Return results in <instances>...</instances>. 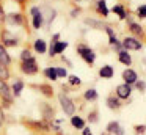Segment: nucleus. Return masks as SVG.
Returning a JSON list of instances; mask_svg holds the SVG:
<instances>
[{
	"label": "nucleus",
	"mask_w": 146,
	"mask_h": 135,
	"mask_svg": "<svg viewBox=\"0 0 146 135\" xmlns=\"http://www.w3.org/2000/svg\"><path fill=\"white\" fill-rule=\"evenodd\" d=\"M21 58H22V61H25V60H30V58H32V55H30L29 50H24L22 55H21Z\"/></svg>",
	"instance_id": "obj_26"
},
{
	"label": "nucleus",
	"mask_w": 146,
	"mask_h": 135,
	"mask_svg": "<svg viewBox=\"0 0 146 135\" xmlns=\"http://www.w3.org/2000/svg\"><path fill=\"white\" fill-rule=\"evenodd\" d=\"M3 121V113H2V108H0V122Z\"/></svg>",
	"instance_id": "obj_35"
},
{
	"label": "nucleus",
	"mask_w": 146,
	"mask_h": 135,
	"mask_svg": "<svg viewBox=\"0 0 146 135\" xmlns=\"http://www.w3.org/2000/svg\"><path fill=\"white\" fill-rule=\"evenodd\" d=\"M71 122H72V126H74L76 129H83V126H85L83 119H82V118H79V116H72Z\"/></svg>",
	"instance_id": "obj_16"
},
{
	"label": "nucleus",
	"mask_w": 146,
	"mask_h": 135,
	"mask_svg": "<svg viewBox=\"0 0 146 135\" xmlns=\"http://www.w3.org/2000/svg\"><path fill=\"white\" fill-rule=\"evenodd\" d=\"M46 75H47L50 80H57V71H55V68H47L46 69Z\"/></svg>",
	"instance_id": "obj_19"
},
{
	"label": "nucleus",
	"mask_w": 146,
	"mask_h": 135,
	"mask_svg": "<svg viewBox=\"0 0 146 135\" xmlns=\"http://www.w3.org/2000/svg\"><path fill=\"white\" fill-rule=\"evenodd\" d=\"M5 21V13H3V8H2V5H0V24Z\"/></svg>",
	"instance_id": "obj_31"
},
{
	"label": "nucleus",
	"mask_w": 146,
	"mask_h": 135,
	"mask_svg": "<svg viewBox=\"0 0 146 135\" xmlns=\"http://www.w3.org/2000/svg\"><path fill=\"white\" fill-rule=\"evenodd\" d=\"M22 82H16V83H14V86H13V91H14V94H16V96H19L21 94V91H22Z\"/></svg>",
	"instance_id": "obj_22"
},
{
	"label": "nucleus",
	"mask_w": 146,
	"mask_h": 135,
	"mask_svg": "<svg viewBox=\"0 0 146 135\" xmlns=\"http://www.w3.org/2000/svg\"><path fill=\"white\" fill-rule=\"evenodd\" d=\"M41 88L44 90V91H42L44 94H47V96H52V88H47V86H41Z\"/></svg>",
	"instance_id": "obj_30"
},
{
	"label": "nucleus",
	"mask_w": 146,
	"mask_h": 135,
	"mask_svg": "<svg viewBox=\"0 0 146 135\" xmlns=\"http://www.w3.org/2000/svg\"><path fill=\"white\" fill-rule=\"evenodd\" d=\"M102 135H110V134H108V132H105V134H102Z\"/></svg>",
	"instance_id": "obj_36"
},
{
	"label": "nucleus",
	"mask_w": 146,
	"mask_h": 135,
	"mask_svg": "<svg viewBox=\"0 0 146 135\" xmlns=\"http://www.w3.org/2000/svg\"><path fill=\"white\" fill-rule=\"evenodd\" d=\"M79 53L82 55V58L85 60L86 63H93V61H94V52H93L91 49H88V47L80 46L79 47Z\"/></svg>",
	"instance_id": "obj_3"
},
{
	"label": "nucleus",
	"mask_w": 146,
	"mask_h": 135,
	"mask_svg": "<svg viewBox=\"0 0 146 135\" xmlns=\"http://www.w3.org/2000/svg\"><path fill=\"white\" fill-rule=\"evenodd\" d=\"M130 30H132L135 35H141V27H140V25H137V24L130 25Z\"/></svg>",
	"instance_id": "obj_24"
},
{
	"label": "nucleus",
	"mask_w": 146,
	"mask_h": 135,
	"mask_svg": "<svg viewBox=\"0 0 146 135\" xmlns=\"http://www.w3.org/2000/svg\"><path fill=\"white\" fill-rule=\"evenodd\" d=\"M83 135H93V134L90 132V129H83Z\"/></svg>",
	"instance_id": "obj_33"
},
{
	"label": "nucleus",
	"mask_w": 146,
	"mask_h": 135,
	"mask_svg": "<svg viewBox=\"0 0 146 135\" xmlns=\"http://www.w3.org/2000/svg\"><path fill=\"white\" fill-rule=\"evenodd\" d=\"M58 99H60V104H61V107H63L64 113H66V115H69V116H72L74 112H76V107H74L72 100H71L68 96H64V94H60V97H58Z\"/></svg>",
	"instance_id": "obj_1"
},
{
	"label": "nucleus",
	"mask_w": 146,
	"mask_h": 135,
	"mask_svg": "<svg viewBox=\"0 0 146 135\" xmlns=\"http://www.w3.org/2000/svg\"><path fill=\"white\" fill-rule=\"evenodd\" d=\"M10 77V72H8V68L5 63L0 61V80H5V78Z\"/></svg>",
	"instance_id": "obj_13"
},
{
	"label": "nucleus",
	"mask_w": 146,
	"mask_h": 135,
	"mask_svg": "<svg viewBox=\"0 0 146 135\" xmlns=\"http://www.w3.org/2000/svg\"><path fill=\"white\" fill-rule=\"evenodd\" d=\"M145 126H135V130L138 132V134H143V132H145Z\"/></svg>",
	"instance_id": "obj_32"
},
{
	"label": "nucleus",
	"mask_w": 146,
	"mask_h": 135,
	"mask_svg": "<svg viewBox=\"0 0 146 135\" xmlns=\"http://www.w3.org/2000/svg\"><path fill=\"white\" fill-rule=\"evenodd\" d=\"M123 78L126 80L127 85L135 83V82H137V74H135V71H132V69H126V71L123 72Z\"/></svg>",
	"instance_id": "obj_7"
},
{
	"label": "nucleus",
	"mask_w": 146,
	"mask_h": 135,
	"mask_svg": "<svg viewBox=\"0 0 146 135\" xmlns=\"http://www.w3.org/2000/svg\"><path fill=\"white\" fill-rule=\"evenodd\" d=\"M113 11H115V13H118L121 19H124V17H126V13H124V9L121 8V6H115V8H113Z\"/></svg>",
	"instance_id": "obj_23"
},
{
	"label": "nucleus",
	"mask_w": 146,
	"mask_h": 135,
	"mask_svg": "<svg viewBox=\"0 0 146 135\" xmlns=\"http://www.w3.org/2000/svg\"><path fill=\"white\" fill-rule=\"evenodd\" d=\"M119 61L129 66L130 63H132V58H130V55H129V53H127V52H124V50H123V52H119Z\"/></svg>",
	"instance_id": "obj_14"
},
{
	"label": "nucleus",
	"mask_w": 146,
	"mask_h": 135,
	"mask_svg": "<svg viewBox=\"0 0 146 135\" xmlns=\"http://www.w3.org/2000/svg\"><path fill=\"white\" fill-rule=\"evenodd\" d=\"M138 16L140 17H146V5H143L138 8Z\"/></svg>",
	"instance_id": "obj_25"
},
{
	"label": "nucleus",
	"mask_w": 146,
	"mask_h": 135,
	"mask_svg": "<svg viewBox=\"0 0 146 135\" xmlns=\"http://www.w3.org/2000/svg\"><path fill=\"white\" fill-rule=\"evenodd\" d=\"M57 71V77H66V71H64L63 68H58V69H55Z\"/></svg>",
	"instance_id": "obj_28"
},
{
	"label": "nucleus",
	"mask_w": 146,
	"mask_h": 135,
	"mask_svg": "<svg viewBox=\"0 0 146 135\" xmlns=\"http://www.w3.org/2000/svg\"><path fill=\"white\" fill-rule=\"evenodd\" d=\"M90 121H96V113H93V115H90Z\"/></svg>",
	"instance_id": "obj_34"
},
{
	"label": "nucleus",
	"mask_w": 146,
	"mask_h": 135,
	"mask_svg": "<svg viewBox=\"0 0 146 135\" xmlns=\"http://www.w3.org/2000/svg\"><path fill=\"white\" fill-rule=\"evenodd\" d=\"M107 105L110 107V108H118V107H119V100L116 99V97H108L107 99Z\"/></svg>",
	"instance_id": "obj_18"
},
{
	"label": "nucleus",
	"mask_w": 146,
	"mask_h": 135,
	"mask_svg": "<svg viewBox=\"0 0 146 135\" xmlns=\"http://www.w3.org/2000/svg\"><path fill=\"white\" fill-rule=\"evenodd\" d=\"M5 19H7L10 24H21V16L19 14H8V16H5Z\"/></svg>",
	"instance_id": "obj_17"
},
{
	"label": "nucleus",
	"mask_w": 146,
	"mask_h": 135,
	"mask_svg": "<svg viewBox=\"0 0 146 135\" xmlns=\"http://www.w3.org/2000/svg\"><path fill=\"white\" fill-rule=\"evenodd\" d=\"M22 71L25 72V74H35L36 71H38V66H36V61L33 58L30 60H25V61H22Z\"/></svg>",
	"instance_id": "obj_2"
},
{
	"label": "nucleus",
	"mask_w": 146,
	"mask_h": 135,
	"mask_svg": "<svg viewBox=\"0 0 146 135\" xmlns=\"http://www.w3.org/2000/svg\"><path fill=\"white\" fill-rule=\"evenodd\" d=\"M69 82H71L72 85H80V78L76 77V75H71V77H69Z\"/></svg>",
	"instance_id": "obj_27"
},
{
	"label": "nucleus",
	"mask_w": 146,
	"mask_h": 135,
	"mask_svg": "<svg viewBox=\"0 0 146 135\" xmlns=\"http://www.w3.org/2000/svg\"><path fill=\"white\" fill-rule=\"evenodd\" d=\"M0 96L3 97L7 102H10L11 100V90H10V86H8L7 83H5V80H0Z\"/></svg>",
	"instance_id": "obj_4"
},
{
	"label": "nucleus",
	"mask_w": 146,
	"mask_h": 135,
	"mask_svg": "<svg viewBox=\"0 0 146 135\" xmlns=\"http://www.w3.org/2000/svg\"><path fill=\"white\" fill-rule=\"evenodd\" d=\"M123 46L126 47V49H130V50H138L140 47H141V44L137 39H133V38H126V39L123 41Z\"/></svg>",
	"instance_id": "obj_5"
},
{
	"label": "nucleus",
	"mask_w": 146,
	"mask_h": 135,
	"mask_svg": "<svg viewBox=\"0 0 146 135\" xmlns=\"http://www.w3.org/2000/svg\"><path fill=\"white\" fill-rule=\"evenodd\" d=\"M116 93H118V96H119V97H123V99H127V97L130 96V86H129L127 83L119 85V86L116 88Z\"/></svg>",
	"instance_id": "obj_8"
},
{
	"label": "nucleus",
	"mask_w": 146,
	"mask_h": 135,
	"mask_svg": "<svg viewBox=\"0 0 146 135\" xmlns=\"http://www.w3.org/2000/svg\"><path fill=\"white\" fill-rule=\"evenodd\" d=\"M98 9H99V11H101L104 16H107V14H108L107 8H105V2H104V0H101V2H98Z\"/></svg>",
	"instance_id": "obj_21"
},
{
	"label": "nucleus",
	"mask_w": 146,
	"mask_h": 135,
	"mask_svg": "<svg viewBox=\"0 0 146 135\" xmlns=\"http://www.w3.org/2000/svg\"><path fill=\"white\" fill-rule=\"evenodd\" d=\"M99 75L102 78H111L113 77V68L111 66H104V68L99 71Z\"/></svg>",
	"instance_id": "obj_11"
},
{
	"label": "nucleus",
	"mask_w": 146,
	"mask_h": 135,
	"mask_svg": "<svg viewBox=\"0 0 146 135\" xmlns=\"http://www.w3.org/2000/svg\"><path fill=\"white\" fill-rule=\"evenodd\" d=\"M98 97V93H96V90H88L85 93V99H88V100H93V99H96Z\"/></svg>",
	"instance_id": "obj_20"
},
{
	"label": "nucleus",
	"mask_w": 146,
	"mask_h": 135,
	"mask_svg": "<svg viewBox=\"0 0 146 135\" xmlns=\"http://www.w3.org/2000/svg\"><path fill=\"white\" fill-rule=\"evenodd\" d=\"M32 16H33V27L35 28H39L41 27V22H42V16H41V11L39 8H32Z\"/></svg>",
	"instance_id": "obj_6"
},
{
	"label": "nucleus",
	"mask_w": 146,
	"mask_h": 135,
	"mask_svg": "<svg viewBox=\"0 0 146 135\" xmlns=\"http://www.w3.org/2000/svg\"><path fill=\"white\" fill-rule=\"evenodd\" d=\"M10 55H8L7 53V50L3 49V46H2V44H0V61L2 63H5V65H8V63H10Z\"/></svg>",
	"instance_id": "obj_12"
},
{
	"label": "nucleus",
	"mask_w": 146,
	"mask_h": 135,
	"mask_svg": "<svg viewBox=\"0 0 146 135\" xmlns=\"http://www.w3.org/2000/svg\"><path fill=\"white\" fill-rule=\"evenodd\" d=\"M135 83H137V88H138L140 91H145V88H146L145 82H135Z\"/></svg>",
	"instance_id": "obj_29"
},
{
	"label": "nucleus",
	"mask_w": 146,
	"mask_h": 135,
	"mask_svg": "<svg viewBox=\"0 0 146 135\" xmlns=\"http://www.w3.org/2000/svg\"><path fill=\"white\" fill-rule=\"evenodd\" d=\"M35 49L38 53H44L46 52V43L42 39H36L35 41Z\"/></svg>",
	"instance_id": "obj_15"
},
{
	"label": "nucleus",
	"mask_w": 146,
	"mask_h": 135,
	"mask_svg": "<svg viewBox=\"0 0 146 135\" xmlns=\"http://www.w3.org/2000/svg\"><path fill=\"white\" fill-rule=\"evenodd\" d=\"M2 39H3V43H5V46H16L17 44V41H16V38H13V36H10V33L8 31H3L2 33Z\"/></svg>",
	"instance_id": "obj_10"
},
{
	"label": "nucleus",
	"mask_w": 146,
	"mask_h": 135,
	"mask_svg": "<svg viewBox=\"0 0 146 135\" xmlns=\"http://www.w3.org/2000/svg\"><path fill=\"white\" fill-rule=\"evenodd\" d=\"M107 130H108V134H116V135H124V130L119 127V124H118L116 121H113V122H110V124L107 126Z\"/></svg>",
	"instance_id": "obj_9"
}]
</instances>
